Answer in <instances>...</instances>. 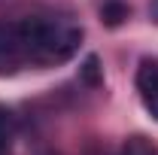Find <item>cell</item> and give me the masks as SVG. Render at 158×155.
<instances>
[{
  "label": "cell",
  "mask_w": 158,
  "mask_h": 155,
  "mask_svg": "<svg viewBox=\"0 0 158 155\" xmlns=\"http://www.w3.org/2000/svg\"><path fill=\"white\" fill-rule=\"evenodd\" d=\"M19 34L24 43L27 64H40V67H52V64L73 58L82 43V27L67 19L31 15L19 21Z\"/></svg>",
  "instance_id": "6da1fadb"
},
{
  "label": "cell",
  "mask_w": 158,
  "mask_h": 155,
  "mask_svg": "<svg viewBox=\"0 0 158 155\" xmlns=\"http://www.w3.org/2000/svg\"><path fill=\"white\" fill-rule=\"evenodd\" d=\"M27 67L19 21H0V73H15Z\"/></svg>",
  "instance_id": "7a4b0ae2"
},
{
  "label": "cell",
  "mask_w": 158,
  "mask_h": 155,
  "mask_svg": "<svg viewBox=\"0 0 158 155\" xmlns=\"http://www.w3.org/2000/svg\"><path fill=\"white\" fill-rule=\"evenodd\" d=\"M134 82H137V94L146 107V113L158 122V61H149V58L140 61Z\"/></svg>",
  "instance_id": "3957f363"
},
{
  "label": "cell",
  "mask_w": 158,
  "mask_h": 155,
  "mask_svg": "<svg viewBox=\"0 0 158 155\" xmlns=\"http://www.w3.org/2000/svg\"><path fill=\"white\" fill-rule=\"evenodd\" d=\"M118 155H158V146L152 143V140H149V137L134 134V137H128V140L122 143Z\"/></svg>",
  "instance_id": "277c9868"
},
{
  "label": "cell",
  "mask_w": 158,
  "mask_h": 155,
  "mask_svg": "<svg viewBox=\"0 0 158 155\" xmlns=\"http://www.w3.org/2000/svg\"><path fill=\"white\" fill-rule=\"evenodd\" d=\"M100 19L106 27H118L122 21L128 19V6L122 3V0H106L103 6H100Z\"/></svg>",
  "instance_id": "5b68a950"
},
{
  "label": "cell",
  "mask_w": 158,
  "mask_h": 155,
  "mask_svg": "<svg viewBox=\"0 0 158 155\" xmlns=\"http://www.w3.org/2000/svg\"><path fill=\"white\" fill-rule=\"evenodd\" d=\"M12 137H15V116L6 103H0V149H9Z\"/></svg>",
  "instance_id": "8992f818"
},
{
  "label": "cell",
  "mask_w": 158,
  "mask_h": 155,
  "mask_svg": "<svg viewBox=\"0 0 158 155\" xmlns=\"http://www.w3.org/2000/svg\"><path fill=\"white\" fill-rule=\"evenodd\" d=\"M79 76L85 79L88 85H100V82H103V70H100V58L98 55H88V58H85V64L79 67Z\"/></svg>",
  "instance_id": "52a82bcc"
},
{
  "label": "cell",
  "mask_w": 158,
  "mask_h": 155,
  "mask_svg": "<svg viewBox=\"0 0 158 155\" xmlns=\"http://www.w3.org/2000/svg\"><path fill=\"white\" fill-rule=\"evenodd\" d=\"M149 12H152V19L158 21V0H155V3H152V6H149Z\"/></svg>",
  "instance_id": "ba28073f"
},
{
  "label": "cell",
  "mask_w": 158,
  "mask_h": 155,
  "mask_svg": "<svg viewBox=\"0 0 158 155\" xmlns=\"http://www.w3.org/2000/svg\"><path fill=\"white\" fill-rule=\"evenodd\" d=\"M0 155H9V152H6V149H0Z\"/></svg>",
  "instance_id": "9c48e42d"
}]
</instances>
